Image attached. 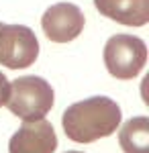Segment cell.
I'll return each instance as SVG.
<instances>
[{
  "label": "cell",
  "mask_w": 149,
  "mask_h": 153,
  "mask_svg": "<svg viewBox=\"0 0 149 153\" xmlns=\"http://www.w3.org/2000/svg\"><path fill=\"white\" fill-rule=\"evenodd\" d=\"M39 57V39L25 25L0 23V65L8 70L31 68Z\"/></svg>",
  "instance_id": "4"
},
{
  "label": "cell",
  "mask_w": 149,
  "mask_h": 153,
  "mask_svg": "<svg viewBox=\"0 0 149 153\" xmlns=\"http://www.w3.org/2000/svg\"><path fill=\"white\" fill-rule=\"evenodd\" d=\"M57 149V135L53 125L39 120H23L21 129L8 141V153H53Z\"/></svg>",
  "instance_id": "6"
},
{
  "label": "cell",
  "mask_w": 149,
  "mask_h": 153,
  "mask_svg": "<svg viewBox=\"0 0 149 153\" xmlns=\"http://www.w3.org/2000/svg\"><path fill=\"white\" fill-rule=\"evenodd\" d=\"M121 106L108 96H90L69 104L61 114V127L69 141L94 143L110 137L121 125Z\"/></svg>",
  "instance_id": "1"
},
{
  "label": "cell",
  "mask_w": 149,
  "mask_h": 153,
  "mask_svg": "<svg viewBox=\"0 0 149 153\" xmlns=\"http://www.w3.org/2000/svg\"><path fill=\"white\" fill-rule=\"evenodd\" d=\"M118 143L125 153H149V118H129L118 131Z\"/></svg>",
  "instance_id": "8"
},
{
  "label": "cell",
  "mask_w": 149,
  "mask_h": 153,
  "mask_svg": "<svg viewBox=\"0 0 149 153\" xmlns=\"http://www.w3.org/2000/svg\"><path fill=\"white\" fill-rule=\"evenodd\" d=\"M86 16L80 6L72 2H57L51 4L41 16V29L49 41L53 43H69L78 39L84 31Z\"/></svg>",
  "instance_id": "5"
},
{
  "label": "cell",
  "mask_w": 149,
  "mask_h": 153,
  "mask_svg": "<svg viewBox=\"0 0 149 153\" xmlns=\"http://www.w3.org/2000/svg\"><path fill=\"white\" fill-rule=\"evenodd\" d=\"M104 65L116 80H133L147 63V45L135 35H112L104 45Z\"/></svg>",
  "instance_id": "3"
},
{
  "label": "cell",
  "mask_w": 149,
  "mask_h": 153,
  "mask_svg": "<svg viewBox=\"0 0 149 153\" xmlns=\"http://www.w3.org/2000/svg\"><path fill=\"white\" fill-rule=\"evenodd\" d=\"M8 92H10V82H8V78L0 71V106L6 104V100H8Z\"/></svg>",
  "instance_id": "9"
},
{
  "label": "cell",
  "mask_w": 149,
  "mask_h": 153,
  "mask_svg": "<svg viewBox=\"0 0 149 153\" xmlns=\"http://www.w3.org/2000/svg\"><path fill=\"white\" fill-rule=\"evenodd\" d=\"M102 16L127 27H145L149 23V0H94Z\"/></svg>",
  "instance_id": "7"
},
{
  "label": "cell",
  "mask_w": 149,
  "mask_h": 153,
  "mask_svg": "<svg viewBox=\"0 0 149 153\" xmlns=\"http://www.w3.org/2000/svg\"><path fill=\"white\" fill-rule=\"evenodd\" d=\"M55 92L45 78L23 76L10 82L6 108L21 120H39L53 108Z\"/></svg>",
  "instance_id": "2"
},
{
  "label": "cell",
  "mask_w": 149,
  "mask_h": 153,
  "mask_svg": "<svg viewBox=\"0 0 149 153\" xmlns=\"http://www.w3.org/2000/svg\"><path fill=\"white\" fill-rule=\"evenodd\" d=\"M66 153H84V151H66Z\"/></svg>",
  "instance_id": "10"
}]
</instances>
